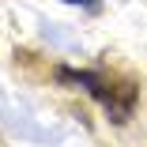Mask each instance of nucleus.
Segmentation results:
<instances>
[{
    "instance_id": "nucleus-1",
    "label": "nucleus",
    "mask_w": 147,
    "mask_h": 147,
    "mask_svg": "<svg viewBox=\"0 0 147 147\" xmlns=\"http://www.w3.org/2000/svg\"><path fill=\"white\" fill-rule=\"evenodd\" d=\"M136 98H140V87L132 79H121V83H109L106 87V94H102V109L109 113V121L117 125H125L132 109H136Z\"/></svg>"
},
{
    "instance_id": "nucleus-2",
    "label": "nucleus",
    "mask_w": 147,
    "mask_h": 147,
    "mask_svg": "<svg viewBox=\"0 0 147 147\" xmlns=\"http://www.w3.org/2000/svg\"><path fill=\"white\" fill-rule=\"evenodd\" d=\"M64 4H83V8H91V11H102L98 0H64Z\"/></svg>"
}]
</instances>
